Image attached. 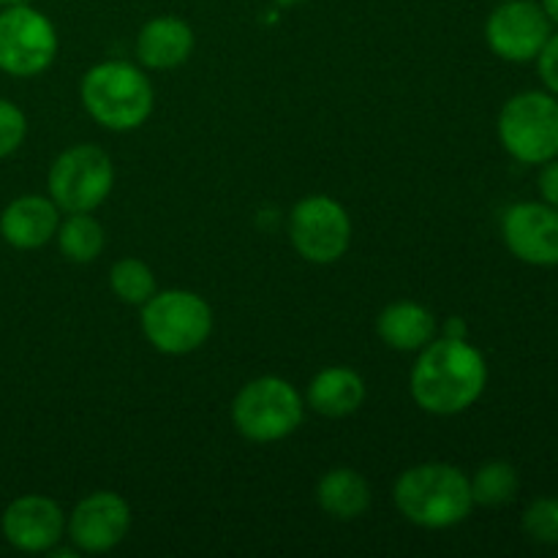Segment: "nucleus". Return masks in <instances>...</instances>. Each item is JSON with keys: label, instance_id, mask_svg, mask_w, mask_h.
Masks as SVG:
<instances>
[{"label": "nucleus", "instance_id": "obj_9", "mask_svg": "<svg viewBox=\"0 0 558 558\" xmlns=\"http://www.w3.org/2000/svg\"><path fill=\"white\" fill-rule=\"evenodd\" d=\"M289 238L303 259L314 265H332L352 243V218L341 202L330 196H308L292 207Z\"/></svg>", "mask_w": 558, "mask_h": 558}, {"label": "nucleus", "instance_id": "obj_6", "mask_svg": "<svg viewBox=\"0 0 558 558\" xmlns=\"http://www.w3.org/2000/svg\"><path fill=\"white\" fill-rule=\"evenodd\" d=\"M499 140L521 163H545L558 156V101L550 93L526 90L501 107Z\"/></svg>", "mask_w": 558, "mask_h": 558}, {"label": "nucleus", "instance_id": "obj_1", "mask_svg": "<svg viewBox=\"0 0 558 558\" xmlns=\"http://www.w3.org/2000/svg\"><path fill=\"white\" fill-rule=\"evenodd\" d=\"M488 385V365L466 338H439L423 347L409 376V390L423 412L450 417L480 401Z\"/></svg>", "mask_w": 558, "mask_h": 558}, {"label": "nucleus", "instance_id": "obj_7", "mask_svg": "<svg viewBox=\"0 0 558 558\" xmlns=\"http://www.w3.org/2000/svg\"><path fill=\"white\" fill-rule=\"evenodd\" d=\"M114 185L112 158L96 145H74L49 169V196L65 213H90Z\"/></svg>", "mask_w": 558, "mask_h": 558}, {"label": "nucleus", "instance_id": "obj_11", "mask_svg": "<svg viewBox=\"0 0 558 558\" xmlns=\"http://www.w3.org/2000/svg\"><path fill=\"white\" fill-rule=\"evenodd\" d=\"M131 529V507L112 490H96L74 507L69 521V537L76 550L107 554L118 548Z\"/></svg>", "mask_w": 558, "mask_h": 558}, {"label": "nucleus", "instance_id": "obj_14", "mask_svg": "<svg viewBox=\"0 0 558 558\" xmlns=\"http://www.w3.org/2000/svg\"><path fill=\"white\" fill-rule=\"evenodd\" d=\"M60 207L44 196H20L0 216V234L5 243L20 251H33L47 245L58 234Z\"/></svg>", "mask_w": 558, "mask_h": 558}, {"label": "nucleus", "instance_id": "obj_17", "mask_svg": "<svg viewBox=\"0 0 558 558\" xmlns=\"http://www.w3.org/2000/svg\"><path fill=\"white\" fill-rule=\"evenodd\" d=\"M376 330L387 347L398 349V352H417L434 341L436 319L425 305L401 300L381 311L376 319Z\"/></svg>", "mask_w": 558, "mask_h": 558}, {"label": "nucleus", "instance_id": "obj_2", "mask_svg": "<svg viewBox=\"0 0 558 558\" xmlns=\"http://www.w3.org/2000/svg\"><path fill=\"white\" fill-rule=\"evenodd\" d=\"M396 507L407 521L423 529H450L472 512V483L450 463H420L398 477Z\"/></svg>", "mask_w": 558, "mask_h": 558}, {"label": "nucleus", "instance_id": "obj_29", "mask_svg": "<svg viewBox=\"0 0 558 558\" xmlns=\"http://www.w3.org/2000/svg\"><path fill=\"white\" fill-rule=\"evenodd\" d=\"M16 3H22V0H0V5H16Z\"/></svg>", "mask_w": 558, "mask_h": 558}, {"label": "nucleus", "instance_id": "obj_21", "mask_svg": "<svg viewBox=\"0 0 558 558\" xmlns=\"http://www.w3.org/2000/svg\"><path fill=\"white\" fill-rule=\"evenodd\" d=\"M114 298L129 305H145L156 294V276L142 259H120L109 270Z\"/></svg>", "mask_w": 558, "mask_h": 558}, {"label": "nucleus", "instance_id": "obj_28", "mask_svg": "<svg viewBox=\"0 0 558 558\" xmlns=\"http://www.w3.org/2000/svg\"><path fill=\"white\" fill-rule=\"evenodd\" d=\"M278 5H298V3H305V0H276Z\"/></svg>", "mask_w": 558, "mask_h": 558}, {"label": "nucleus", "instance_id": "obj_20", "mask_svg": "<svg viewBox=\"0 0 558 558\" xmlns=\"http://www.w3.org/2000/svg\"><path fill=\"white\" fill-rule=\"evenodd\" d=\"M469 483H472L474 505L501 507L515 499L521 480H518V472L512 463L490 461L485 466H480L474 480H469Z\"/></svg>", "mask_w": 558, "mask_h": 558}, {"label": "nucleus", "instance_id": "obj_23", "mask_svg": "<svg viewBox=\"0 0 558 558\" xmlns=\"http://www.w3.org/2000/svg\"><path fill=\"white\" fill-rule=\"evenodd\" d=\"M27 120L16 104L0 98V158L11 156L25 142Z\"/></svg>", "mask_w": 558, "mask_h": 558}, {"label": "nucleus", "instance_id": "obj_15", "mask_svg": "<svg viewBox=\"0 0 558 558\" xmlns=\"http://www.w3.org/2000/svg\"><path fill=\"white\" fill-rule=\"evenodd\" d=\"M194 52V31L180 16H156L136 36V58L153 71L178 69Z\"/></svg>", "mask_w": 558, "mask_h": 558}, {"label": "nucleus", "instance_id": "obj_10", "mask_svg": "<svg viewBox=\"0 0 558 558\" xmlns=\"http://www.w3.org/2000/svg\"><path fill=\"white\" fill-rule=\"evenodd\" d=\"M550 25L545 9L534 0H505L490 11L485 22V41L490 52L510 63H529L539 54L550 38Z\"/></svg>", "mask_w": 558, "mask_h": 558}, {"label": "nucleus", "instance_id": "obj_16", "mask_svg": "<svg viewBox=\"0 0 558 558\" xmlns=\"http://www.w3.org/2000/svg\"><path fill=\"white\" fill-rule=\"evenodd\" d=\"M365 401V381L357 371L332 365L308 385V407L325 417H349Z\"/></svg>", "mask_w": 558, "mask_h": 558}, {"label": "nucleus", "instance_id": "obj_13", "mask_svg": "<svg viewBox=\"0 0 558 558\" xmlns=\"http://www.w3.org/2000/svg\"><path fill=\"white\" fill-rule=\"evenodd\" d=\"M65 515L47 496H20L3 512V534L16 550L47 554L63 539Z\"/></svg>", "mask_w": 558, "mask_h": 558}, {"label": "nucleus", "instance_id": "obj_18", "mask_svg": "<svg viewBox=\"0 0 558 558\" xmlns=\"http://www.w3.org/2000/svg\"><path fill=\"white\" fill-rule=\"evenodd\" d=\"M316 501L336 521H354L371 507V488L354 469H330L316 485Z\"/></svg>", "mask_w": 558, "mask_h": 558}, {"label": "nucleus", "instance_id": "obj_19", "mask_svg": "<svg viewBox=\"0 0 558 558\" xmlns=\"http://www.w3.org/2000/svg\"><path fill=\"white\" fill-rule=\"evenodd\" d=\"M104 227L90 216V213H69L63 223L58 227V245L60 254L76 265H90L104 251Z\"/></svg>", "mask_w": 558, "mask_h": 558}, {"label": "nucleus", "instance_id": "obj_8", "mask_svg": "<svg viewBox=\"0 0 558 558\" xmlns=\"http://www.w3.org/2000/svg\"><path fill=\"white\" fill-rule=\"evenodd\" d=\"M58 54L54 25L25 3L0 11V71L11 76H36L52 65Z\"/></svg>", "mask_w": 558, "mask_h": 558}, {"label": "nucleus", "instance_id": "obj_24", "mask_svg": "<svg viewBox=\"0 0 558 558\" xmlns=\"http://www.w3.org/2000/svg\"><path fill=\"white\" fill-rule=\"evenodd\" d=\"M537 71H539V80L545 82V87L558 96V33H550L545 47L539 49Z\"/></svg>", "mask_w": 558, "mask_h": 558}, {"label": "nucleus", "instance_id": "obj_25", "mask_svg": "<svg viewBox=\"0 0 558 558\" xmlns=\"http://www.w3.org/2000/svg\"><path fill=\"white\" fill-rule=\"evenodd\" d=\"M537 185L543 199L558 210V158H550V161L543 163V172H539Z\"/></svg>", "mask_w": 558, "mask_h": 558}, {"label": "nucleus", "instance_id": "obj_4", "mask_svg": "<svg viewBox=\"0 0 558 558\" xmlns=\"http://www.w3.org/2000/svg\"><path fill=\"white\" fill-rule=\"evenodd\" d=\"M303 398L281 376H259L238 392L232 403L234 428L251 441H281L303 423Z\"/></svg>", "mask_w": 558, "mask_h": 558}, {"label": "nucleus", "instance_id": "obj_3", "mask_svg": "<svg viewBox=\"0 0 558 558\" xmlns=\"http://www.w3.org/2000/svg\"><path fill=\"white\" fill-rule=\"evenodd\" d=\"M82 104L98 125L109 131H134L150 118L153 85L136 65L107 60L93 65L80 85Z\"/></svg>", "mask_w": 558, "mask_h": 558}, {"label": "nucleus", "instance_id": "obj_27", "mask_svg": "<svg viewBox=\"0 0 558 558\" xmlns=\"http://www.w3.org/2000/svg\"><path fill=\"white\" fill-rule=\"evenodd\" d=\"M539 5L545 9V14H548V20L558 25V0H539Z\"/></svg>", "mask_w": 558, "mask_h": 558}, {"label": "nucleus", "instance_id": "obj_26", "mask_svg": "<svg viewBox=\"0 0 558 558\" xmlns=\"http://www.w3.org/2000/svg\"><path fill=\"white\" fill-rule=\"evenodd\" d=\"M447 336H450V338H466V325H463L461 319H452L450 325H447Z\"/></svg>", "mask_w": 558, "mask_h": 558}, {"label": "nucleus", "instance_id": "obj_12", "mask_svg": "<svg viewBox=\"0 0 558 558\" xmlns=\"http://www.w3.org/2000/svg\"><path fill=\"white\" fill-rule=\"evenodd\" d=\"M501 232L510 254L526 265H558V210L548 202L512 205L501 223Z\"/></svg>", "mask_w": 558, "mask_h": 558}, {"label": "nucleus", "instance_id": "obj_5", "mask_svg": "<svg viewBox=\"0 0 558 558\" xmlns=\"http://www.w3.org/2000/svg\"><path fill=\"white\" fill-rule=\"evenodd\" d=\"M142 332L163 354L196 352L213 332V311L189 289L156 292L142 305Z\"/></svg>", "mask_w": 558, "mask_h": 558}, {"label": "nucleus", "instance_id": "obj_22", "mask_svg": "<svg viewBox=\"0 0 558 558\" xmlns=\"http://www.w3.org/2000/svg\"><path fill=\"white\" fill-rule=\"evenodd\" d=\"M523 532L543 545H558V499H537L523 512Z\"/></svg>", "mask_w": 558, "mask_h": 558}]
</instances>
